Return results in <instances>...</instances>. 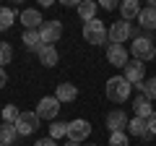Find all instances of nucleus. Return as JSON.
Returning a JSON list of instances; mask_svg holds the SVG:
<instances>
[{
  "instance_id": "nucleus-15",
  "label": "nucleus",
  "mask_w": 156,
  "mask_h": 146,
  "mask_svg": "<svg viewBox=\"0 0 156 146\" xmlns=\"http://www.w3.org/2000/svg\"><path fill=\"white\" fill-rule=\"evenodd\" d=\"M140 11H143V8L138 5V0H122V3H120V16H122V21H133V18H138Z\"/></svg>"
},
{
  "instance_id": "nucleus-5",
  "label": "nucleus",
  "mask_w": 156,
  "mask_h": 146,
  "mask_svg": "<svg viewBox=\"0 0 156 146\" xmlns=\"http://www.w3.org/2000/svg\"><path fill=\"white\" fill-rule=\"evenodd\" d=\"M89 136H91V123H89V120L78 118V120H70V123H68V141L83 144Z\"/></svg>"
},
{
  "instance_id": "nucleus-32",
  "label": "nucleus",
  "mask_w": 156,
  "mask_h": 146,
  "mask_svg": "<svg viewBox=\"0 0 156 146\" xmlns=\"http://www.w3.org/2000/svg\"><path fill=\"white\" fill-rule=\"evenodd\" d=\"M62 5H65V8H78V3H76V0H62Z\"/></svg>"
},
{
  "instance_id": "nucleus-10",
  "label": "nucleus",
  "mask_w": 156,
  "mask_h": 146,
  "mask_svg": "<svg viewBox=\"0 0 156 146\" xmlns=\"http://www.w3.org/2000/svg\"><path fill=\"white\" fill-rule=\"evenodd\" d=\"M107 63L115 68H125L130 63V55L125 50V45H109L107 47Z\"/></svg>"
},
{
  "instance_id": "nucleus-22",
  "label": "nucleus",
  "mask_w": 156,
  "mask_h": 146,
  "mask_svg": "<svg viewBox=\"0 0 156 146\" xmlns=\"http://www.w3.org/2000/svg\"><path fill=\"white\" fill-rule=\"evenodd\" d=\"M13 24H16V11L13 8H0V31H8Z\"/></svg>"
},
{
  "instance_id": "nucleus-30",
  "label": "nucleus",
  "mask_w": 156,
  "mask_h": 146,
  "mask_svg": "<svg viewBox=\"0 0 156 146\" xmlns=\"http://www.w3.org/2000/svg\"><path fill=\"white\" fill-rule=\"evenodd\" d=\"M148 130H151V136H156V112L148 118Z\"/></svg>"
},
{
  "instance_id": "nucleus-18",
  "label": "nucleus",
  "mask_w": 156,
  "mask_h": 146,
  "mask_svg": "<svg viewBox=\"0 0 156 146\" xmlns=\"http://www.w3.org/2000/svg\"><path fill=\"white\" fill-rule=\"evenodd\" d=\"M96 8H99V5H96L94 0H81L76 11H78V16H81V21L89 24V21H94V18H96Z\"/></svg>"
},
{
  "instance_id": "nucleus-4",
  "label": "nucleus",
  "mask_w": 156,
  "mask_h": 146,
  "mask_svg": "<svg viewBox=\"0 0 156 146\" xmlns=\"http://www.w3.org/2000/svg\"><path fill=\"white\" fill-rule=\"evenodd\" d=\"M130 37H135V29L130 26V21H115L109 26V34H107V39H109L112 45H122Z\"/></svg>"
},
{
  "instance_id": "nucleus-35",
  "label": "nucleus",
  "mask_w": 156,
  "mask_h": 146,
  "mask_svg": "<svg viewBox=\"0 0 156 146\" xmlns=\"http://www.w3.org/2000/svg\"><path fill=\"white\" fill-rule=\"evenodd\" d=\"M89 146H96V144H89Z\"/></svg>"
},
{
  "instance_id": "nucleus-33",
  "label": "nucleus",
  "mask_w": 156,
  "mask_h": 146,
  "mask_svg": "<svg viewBox=\"0 0 156 146\" xmlns=\"http://www.w3.org/2000/svg\"><path fill=\"white\" fill-rule=\"evenodd\" d=\"M65 146H81V144H76V141H68V144Z\"/></svg>"
},
{
  "instance_id": "nucleus-20",
  "label": "nucleus",
  "mask_w": 156,
  "mask_h": 146,
  "mask_svg": "<svg viewBox=\"0 0 156 146\" xmlns=\"http://www.w3.org/2000/svg\"><path fill=\"white\" fill-rule=\"evenodd\" d=\"M138 21H140V26H143L146 31H154V29H156V8H151V5H146L143 11H140V16H138Z\"/></svg>"
},
{
  "instance_id": "nucleus-27",
  "label": "nucleus",
  "mask_w": 156,
  "mask_h": 146,
  "mask_svg": "<svg viewBox=\"0 0 156 146\" xmlns=\"http://www.w3.org/2000/svg\"><path fill=\"white\" fill-rule=\"evenodd\" d=\"M143 97H148V99H156V76L148 81H143Z\"/></svg>"
},
{
  "instance_id": "nucleus-26",
  "label": "nucleus",
  "mask_w": 156,
  "mask_h": 146,
  "mask_svg": "<svg viewBox=\"0 0 156 146\" xmlns=\"http://www.w3.org/2000/svg\"><path fill=\"white\" fill-rule=\"evenodd\" d=\"M109 146H130V138L125 130H120V133H109Z\"/></svg>"
},
{
  "instance_id": "nucleus-3",
  "label": "nucleus",
  "mask_w": 156,
  "mask_h": 146,
  "mask_svg": "<svg viewBox=\"0 0 156 146\" xmlns=\"http://www.w3.org/2000/svg\"><path fill=\"white\" fill-rule=\"evenodd\" d=\"M107 26H104V21H99V18H94V21H89V24H83V39L89 42V45H94V47H99V45H104L107 42Z\"/></svg>"
},
{
  "instance_id": "nucleus-34",
  "label": "nucleus",
  "mask_w": 156,
  "mask_h": 146,
  "mask_svg": "<svg viewBox=\"0 0 156 146\" xmlns=\"http://www.w3.org/2000/svg\"><path fill=\"white\" fill-rule=\"evenodd\" d=\"M151 8H156V0H151Z\"/></svg>"
},
{
  "instance_id": "nucleus-9",
  "label": "nucleus",
  "mask_w": 156,
  "mask_h": 146,
  "mask_svg": "<svg viewBox=\"0 0 156 146\" xmlns=\"http://www.w3.org/2000/svg\"><path fill=\"white\" fill-rule=\"evenodd\" d=\"M18 21L23 24V29H26V31H39V29H42V24H44V18H42V13H39L37 8H23L21 16H18Z\"/></svg>"
},
{
  "instance_id": "nucleus-11",
  "label": "nucleus",
  "mask_w": 156,
  "mask_h": 146,
  "mask_svg": "<svg viewBox=\"0 0 156 146\" xmlns=\"http://www.w3.org/2000/svg\"><path fill=\"white\" fill-rule=\"evenodd\" d=\"M122 71H125L122 76H125L133 86H138V84H143V81H146V65H143L140 60H130Z\"/></svg>"
},
{
  "instance_id": "nucleus-28",
  "label": "nucleus",
  "mask_w": 156,
  "mask_h": 146,
  "mask_svg": "<svg viewBox=\"0 0 156 146\" xmlns=\"http://www.w3.org/2000/svg\"><path fill=\"white\" fill-rule=\"evenodd\" d=\"M34 146H57V141H55V138H50V136H44V138H39Z\"/></svg>"
},
{
  "instance_id": "nucleus-21",
  "label": "nucleus",
  "mask_w": 156,
  "mask_h": 146,
  "mask_svg": "<svg viewBox=\"0 0 156 146\" xmlns=\"http://www.w3.org/2000/svg\"><path fill=\"white\" fill-rule=\"evenodd\" d=\"M16 138H18L16 125H11V123H3V125H0V144H3V146L16 144Z\"/></svg>"
},
{
  "instance_id": "nucleus-2",
  "label": "nucleus",
  "mask_w": 156,
  "mask_h": 146,
  "mask_svg": "<svg viewBox=\"0 0 156 146\" xmlns=\"http://www.w3.org/2000/svg\"><path fill=\"white\" fill-rule=\"evenodd\" d=\"M130 52H133V60L146 63V60H154L156 57V45H154L151 37H135L133 45H130Z\"/></svg>"
},
{
  "instance_id": "nucleus-13",
  "label": "nucleus",
  "mask_w": 156,
  "mask_h": 146,
  "mask_svg": "<svg viewBox=\"0 0 156 146\" xmlns=\"http://www.w3.org/2000/svg\"><path fill=\"white\" fill-rule=\"evenodd\" d=\"M128 130H130V136H138V138H143V141L154 138L151 130H148V120H146V118H130Z\"/></svg>"
},
{
  "instance_id": "nucleus-36",
  "label": "nucleus",
  "mask_w": 156,
  "mask_h": 146,
  "mask_svg": "<svg viewBox=\"0 0 156 146\" xmlns=\"http://www.w3.org/2000/svg\"><path fill=\"white\" fill-rule=\"evenodd\" d=\"M0 146H3V144H0Z\"/></svg>"
},
{
  "instance_id": "nucleus-1",
  "label": "nucleus",
  "mask_w": 156,
  "mask_h": 146,
  "mask_svg": "<svg viewBox=\"0 0 156 146\" xmlns=\"http://www.w3.org/2000/svg\"><path fill=\"white\" fill-rule=\"evenodd\" d=\"M130 89H133V84H130L125 76H112L109 81H107L104 91H107V99L115 102V104H122V102L130 99Z\"/></svg>"
},
{
  "instance_id": "nucleus-25",
  "label": "nucleus",
  "mask_w": 156,
  "mask_h": 146,
  "mask_svg": "<svg viewBox=\"0 0 156 146\" xmlns=\"http://www.w3.org/2000/svg\"><path fill=\"white\" fill-rule=\"evenodd\" d=\"M50 138H68V123H52L50 125Z\"/></svg>"
},
{
  "instance_id": "nucleus-31",
  "label": "nucleus",
  "mask_w": 156,
  "mask_h": 146,
  "mask_svg": "<svg viewBox=\"0 0 156 146\" xmlns=\"http://www.w3.org/2000/svg\"><path fill=\"white\" fill-rule=\"evenodd\" d=\"M8 84V73H5V68H0V89Z\"/></svg>"
},
{
  "instance_id": "nucleus-7",
  "label": "nucleus",
  "mask_w": 156,
  "mask_h": 146,
  "mask_svg": "<svg viewBox=\"0 0 156 146\" xmlns=\"http://www.w3.org/2000/svg\"><path fill=\"white\" fill-rule=\"evenodd\" d=\"M39 115L37 112H21V118L16 120V130H18V136H31V133H37L39 130Z\"/></svg>"
},
{
  "instance_id": "nucleus-17",
  "label": "nucleus",
  "mask_w": 156,
  "mask_h": 146,
  "mask_svg": "<svg viewBox=\"0 0 156 146\" xmlns=\"http://www.w3.org/2000/svg\"><path fill=\"white\" fill-rule=\"evenodd\" d=\"M57 60H60V55H57L55 45H44L42 50H39V63H42L44 68H55Z\"/></svg>"
},
{
  "instance_id": "nucleus-16",
  "label": "nucleus",
  "mask_w": 156,
  "mask_h": 146,
  "mask_svg": "<svg viewBox=\"0 0 156 146\" xmlns=\"http://www.w3.org/2000/svg\"><path fill=\"white\" fill-rule=\"evenodd\" d=\"M133 112H135V118H146V120H148L151 115H154V110H151V99L143 97V94L135 97V99H133Z\"/></svg>"
},
{
  "instance_id": "nucleus-12",
  "label": "nucleus",
  "mask_w": 156,
  "mask_h": 146,
  "mask_svg": "<svg viewBox=\"0 0 156 146\" xmlns=\"http://www.w3.org/2000/svg\"><path fill=\"white\" fill-rule=\"evenodd\" d=\"M130 123V118L122 112V110H112L109 115H107V130L109 133H120V130H125Z\"/></svg>"
},
{
  "instance_id": "nucleus-23",
  "label": "nucleus",
  "mask_w": 156,
  "mask_h": 146,
  "mask_svg": "<svg viewBox=\"0 0 156 146\" xmlns=\"http://www.w3.org/2000/svg\"><path fill=\"white\" fill-rule=\"evenodd\" d=\"M21 118V110H18L16 104H5L3 107V123H11V125H16V120Z\"/></svg>"
},
{
  "instance_id": "nucleus-14",
  "label": "nucleus",
  "mask_w": 156,
  "mask_h": 146,
  "mask_svg": "<svg viewBox=\"0 0 156 146\" xmlns=\"http://www.w3.org/2000/svg\"><path fill=\"white\" fill-rule=\"evenodd\" d=\"M21 42H23V47H26L29 52H37V55H39V50L44 47V39H42V34H39V31H23Z\"/></svg>"
},
{
  "instance_id": "nucleus-24",
  "label": "nucleus",
  "mask_w": 156,
  "mask_h": 146,
  "mask_svg": "<svg viewBox=\"0 0 156 146\" xmlns=\"http://www.w3.org/2000/svg\"><path fill=\"white\" fill-rule=\"evenodd\" d=\"M13 60V47L8 42H0V68H5Z\"/></svg>"
},
{
  "instance_id": "nucleus-19",
  "label": "nucleus",
  "mask_w": 156,
  "mask_h": 146,
  "mask_svg": "<svg viewBox=\"0 0 156 146\" xmlns=\"http://www.w3.org/2000/svg\"><path fill=\"white\" fill-rule=\"evenodd\" d=\"M55 97H57V102L60 104H65V102H73L78 97V89H76V84H57V91H55Z\"/></svg>"
},
{
  "instance_id": "nucleus-29",
  "label": "nucleus",
  "mask_w": 156,
  "mask_h": 146,
  "mask_svg": "<svg viewBox=\"0 0 156 146\" xmlns=\"http://www.w3.org/2000/svg\"><path fill=\"white\" fill-rule=\"evenodd\" d=\"M99 5L104 8V11H115V8H120V5H117V3H115V0H101Z\"/></svg>"
},
{
  "instance_id": "nucleus-6",
  "label": "nucleus",
  "mask_w": 156,
  "mask_h": 146,
  "mask_svg": "<svg viewBox=\"0 0 156 146\" xmlns=\"http://www.w3.org/2000/svg\"><path fill=\"white\" fill-rule=\"evenodd\" d=\"M34 112L39 115V120H55L57 112H60L57 97H42V99L37 102V110H34Z\"/></svg>"
},
{
  "instance_id": "nucleus-8",
  "label": "nucleus",
  "mask_w": 156,
  "mask_h": 146,
  "mask_svg": "<svg viewBox=\"0 0 156 146\" xmlns=\"http://www.w3.org/2000/svg\"><path fill=\"white\" fill-rule=\"evenodd\" d=\"M39 34H42L44 45H55V42L62 37V24H60V18L44 21V24H42V29H39Z\"/></svg>"
}]
</instances>
